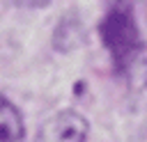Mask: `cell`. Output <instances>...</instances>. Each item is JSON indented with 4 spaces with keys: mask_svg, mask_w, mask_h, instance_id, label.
I'll return each instance as SVG.
<instances>
[{
    "mask_svg": "<svg viewBox=\"0 0 147 142\" xmlns=\"http://www.w3.org/2000/svg\"><path fill=\"white\" fill-rule=\"evenodd\" d=\"M101 37L117 71H122L133 85H140V73H147V55L129 5H113L108 9L101 25Z\"/></svg>",
    "mask_w": 147,
    "mask_h": 142,
    "instance_id": "6da1fadb",
    "label": "cell"
},
{
    "mask_svg": "<svg viewBox=\"0 0 147 142\" xmlns=\"http://www.w3.org/2000/svg\"><path fill=\"white\" fill-rule=\"evenodd\" d=\"M87 119L76 110H62L53 115L39 131V142H85Z\"/></svg>",
    "mask_w": 147,
    "mask_h": 142,
    "instance_id": "7a4b0ae2",
    "label": "cell"
},
{
    "mask_svg": "<svg viewBox=\"0 0 147 142\" xmlns=\"http://www.w3.org/2000/svg\"><path fill=\"white\" fill-rule=\"evenodd\" d=\"M0 142H23L21 115L5 96H0Z\"/></svg>",
    "mask_w": 147,
    "mask_h": 142,
    "instance_id": "3957f363",
    "label": "cell"
},
{
    "mask_svg": "<svg viewBox=\"0 0 147 142\" xmlns=\"http://www.w3.org/2000/svg\"><path fill=\"white\" fill-rule=\"evenodd\" d=\"M83 41V25L76 16H67L60 21L57 30H55V48L60 50H69L74 46H78Z\"/></svg>",
    "mask_w": 147,
    "mask_h": 142,
    "instance_id": "277c9868",
    "label": "cell"
}]
</instances>
